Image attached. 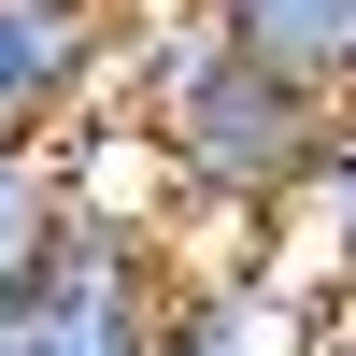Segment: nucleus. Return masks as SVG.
<instances>
[{
  "label": "nucleus",
  "instance_id": "obj_1",
  "mask_svg": "<svg viewBox=\"0 0 356 356\" xmlns=\"http://www.w3.org/2000/svg\"><path fill=\"white\" fill-rule=\"evenodd\" d=\"M114 100L157 129V157H171V171H186V271L285 257V228H300L314 171H328V143H342V114H356V100L285 86L271 57H243L200 0H157V15L129 29Z\"/></svg>",
  "mask_w": 356,
  "mask_h": 356
},
{
  "label": "nucleus",
  "instance_id": "obj_2",
  "mask_svg": "<svg viewBox=\"0 0 356 356\" xmlns=\"http://www.w3.org/2000/svg\"><path fill=\"white\" fill-rule=\"evenodd\" d=\"M171 314H186V243L72 214L43 285L0 314V356H171Z\"/></svg>",
  "mask_w": 356,
  "mask_h": 356
},
{
  "label": "nucleus",
  "instance_id": "obj_3",
  "mask_svg": "<svg viewBox=\"0 0 356 356\" xmlns=\"http://www.w3.org/2000/svg\"><path fill=\"white\" fill-rule=\"evenodd\" d=\"M143 15H86V0H0V157L57 143L86 100H114Z\"/></svg>",
  "mask_w": 356,
  "mask_h": 356
},
{
  "label": "nucleus",
  "instance_id": "obj_4",
  "mask_svg": "<svg viewBox=\"0 0 356 356\" xmlns=\"http://www.w3.org/2000/svg\"><path fill=\"white\" fill-rule=\"evenodd\" d=\"M57 186H72L86 228H157V243H186V171L157 157V129H143L129 100H86L72 129H57Z\"/></svg>",
  "mask_w": 356,
  "mask_h": 356
},
{
  "label": "nucleus",
  "instance_id": "obj_5",
  "mask_svg": "<svg viewBox=\"0 0 356 356\" xmlns=\"http://www.w3.org/2000/svg\"><path fill=\"white\" fill-rule=\"evenodd\" d=\"M200 15H214L243 57H271L285 86L356 100V0H200Z\"/></svg>",
  "mask_w": 356,
  "mask_h": 356
},
{
  "label": "nucleus",
  "instance_id": "obj_6",
  "mask_svg": "<svg viewBox=\"0 0 356 356\" xmlns=\"http://www.w3.org/2000/svg\"><path fill=\"white\" fill-rule=\"evenodd\" d=\"M72 243V186H57V143H15L0 157V314L43 285V257Z\"/></svg>",
  "mask_w": 356,
  "mask_h": 356
},
{
  "label": "nucleus",
  "instance_id": "obj_7",
  "mask_svg": "<svg viewBox=\"0 0 356 356\" xmlns=\"http://www.w3.org/2000/svg\"><path fill=\"white\" fill-rule=\"evenodd\" d=\"M285 271L314 285L328 314H356V114H342V143H328V171H314V200H300V228H285Z\"/></svg>",
  "mask_w": 356,
  "mask_h": 356
},
{
  "label": "nucleus",
  "instance_id": "obj_8",
  "mask_svg": "<svg viewBox=\"0 0 356 356\" xmlns=\"http://www.w3.org/2000/svg\"><path fill=\"white\" fill-rule=\"evenodd\" d=\"M314 356H356V314H328V342H314Z\"/></svg>",
  "mask_w": 356,
  "mask_h": 356
}]
</instances>
